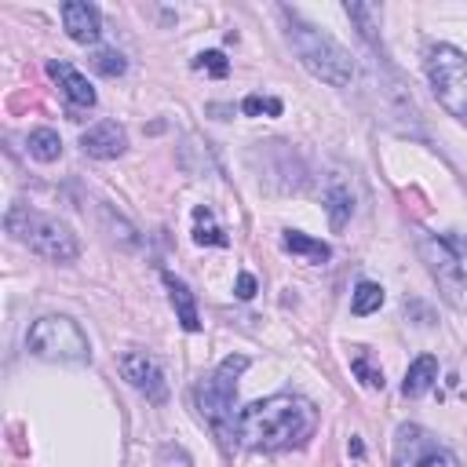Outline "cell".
<instances>
[{"instance_id": "obj_1", "label": "cell", "mask_w": 467, "mask_h": 467, "mask_svg": "<svg viewBox=\"0 0 467 467\" xmlns=\"http://www.w3.org/2000/svg\"><path fill=\"white\" fill-rule=\"evenodd\" d=\"M317 431V409L296 394H274L244 405L234 416V441L255 452H285L310 441Z\"/></svg>"}, {"instance_id": "obj_2", "label": "cell", "mask_w": 467, "mask_h": 467, "mask_svg": "<svg viewBox=\"0 0 467 467\" xmlns=\"http://www.w3.org/2000/svg\"><path fill=\"white\" fill-rule=\"evenodd\" d=\"M285 18H288V44L296 47L299 62H303L317 80H325V84H332V88H343V84L354 80V58H350V51H347L336 36H328L325 29L303 22V18L288 15V11H285Z\"/></svg>"}, {"instance_id": "obj_3", "label": "cell", "mask_w": 467, "mask_h": 467, "mask_svg": "<svg viewBox=\"0 0 467 467\" xmlns=\"http://www.w3.org/2000/svg\"><path fill=\"white\" fill-rule=\"evenodd\" d=\"M4 226L18 244H26L29 252H36V255H44L51 263H73L80 255L77 234L62 219L44 215V212H36L29 204H11L7 215H4Z\"/></svg>"}, {"instance_id": "obj_4", "label": "cell", "mask_w": 467, "mask_h": 467, "mask_svg": "<svg viewBox=\"0 0 467 467\" xmlns=\"http://www.w3.org/2000/svg\"><path fill=\"white\" fill-rule=\"evenodd\" d=\"M248 368L244 354H230L219 361L215 372L201 376L193 387V401L201 409V416L219 431V434H234V398H237V376Z\"/></svg>"}, {"instance_id": "obj_5", "label": "cell", "mask_w": 467, "mask_h": 467, "mask_svg": "<svg viewBox=\"0 0 467 467\" xmlns=\"http://www.w3.org/2000/svg\"><path fill=\"white\" fill-rule=\"evenodd\" d=\"M26 350L44 361H91V343L84 328L66 314L36 317L26 332Z\"/></svg>"}, {"instance_id": "obj_6", "label": "cell", "mask_w": 467, "mask_h": 467, "mask_svg": "<svg viewBox=\"0 0 467 467\" xmlns=\"http://www.w3.org/2000/svg\"><path fill=\"white\" fill-rule=\"evenodd\" d=\"M427 80L441 109L467 117V55L452 44H434L427 51Z\"/></svg>"}, {"instance_id": "obj_7", "label": "cell", "mask_w": 467, "mask_h": 467, "mask_svg": "<svg viewBox=\"0 0 467 467\" xmlns=\"http://www.w3.org/2000/svg\"><path fill=\"white\" fill-rule=\"evenodd\" d=\"M416 252H420L427 274L438 281L441 296H445L452 306H463V303H467V296H463V292H467V285H463V263L449 252L445 237H438V234H431V230H416Z\"/></svg>"}, {"instance_id": "obj_8", "label": "cell", "mask_w": 467, "mask_h": 467, "mask_svg": "<svg viewBox=\"0 0 467 467\" xmlns=\"http://www.w3.org/2000/svg\"><path fill=\"white\" fill-rule=\"evenodd\" d=\"M394 467H460L452 449L438 445L423 427L401 423L394 434Z\"/></svg>"}, {"instance_id": "obj_9", "label": "cell", "mask_w": 467, "mask_h": 467, "mask_svg": "<svg viewBox=\"0 0 467 467\" xmlns=\"http://www.w3.org/2000/svg\"><path fill=\"white\" fill-rule=\"evenodd\" d=\"M117 368H120V376H124L146 401L161 405V401L168 398V379H164L161 365H157L150 354H142V350H128V354L117 358Z\"/></svg>"}, {"instance_id": "obj_10", "label": "cell", "mask_w": 467, "mask_h": 467, "mask_svg": "<svg viewBox=\"0 0 467 467\" xmlns=\"http://www.w3.org/2000/svg\"><path fill=\"white\" fill-rule=\"evenodd\" d=\"M80 150L88 157H95V161H113V157H120L128 150V135H124V128L117 120H99L80 135Z\"/></svg>"}, {"instance_id": "obj_11", "label": "cell", "mask_w": 467, "mask_h": 467, "mask_svg": "<svg viewBox=\"0 0 467 467\" xmlns=\"http://www.w3.org/2000/svg\"><path fill=\"white\" fill-rule=\"evenodd\" d=\"M62 29H66L69 40H77V44H95L99 33H102L99 7L88 4V0H66V4H62Z\"/></svg>"}, {"instance_id": "obj_12", "label": "cell", "mask_w": 467, "mask_h": 467, "mask_svg": "<svg viewBox=\"0 0 467 467\" xmlns=\"http://www.w3.org/2000/svg\"><path fill=\"white\" fill-rule=\"evenodd\" d=\"M47 77L62 88V95L73 102V106H95V88H91V80L77 69V66H69V62H58V58H51L47 62Z\"/></svg>"}, {"instance_id": "obj_13", "label": "cell", "mask_w": 467, "mask_h": 467, "mask_svg": "<svg viewBox=\"0 0 467 467\" xmlns=\"http://www.w3.org/2000/svg\"><path fill=\"white\" fill-rule=\"evenodd\" d=\"M164 288H168V299L175 306V317L186 332H197L201 328V317H197V303H193V292L186 288V281H179L175 274H164Z\"/></svg>"}, {"instance_id": "obj_14", "label": "cell", "mask_w": 467, "mask_h": 467, "mask_svg": "<svg viewBox=\"0 0 467 467\" xmlns=\"http://www.w3.org/2000/svg\"><path fill=\"white\" fill-rule=\"evenodd\" d=\"M438 379V361L431 354H420L409 368H405V379H401V394L405 398H423Z\"/></svg>"}, {"instance_id": "obj_15", "label": "cell", "mask_w": 467, "mask_h": 467, "mask_svg": "<svg viewBox=\"0 0 467 467\" xmlns=\"http://www.w3.org/2000/svg\"><path fill=\"white\" fill-rule=\"evenodd\" d=\"M281 244H285V252L303 255V259H310V263H325V259L332 255V248H328L325 241H317V237H310V234H303V230H285V234H281Z\"/></svg>"}, {"instance_id": "obj_16", "label": "cell", "mask_w": 467, "mask_h": 467, "mask_svg": "<svg viewBox=\"0 0 467 467\" xmlns=\"http://www.w3.org/2000/svg\"><path fill=\"white\" fill-rule=\"evenodd\" d=\"M193 241L204 244V248H226V234H223V226L215 223L212 208H204V204L193 208Z\"/></svg>"}, {"instance_id": "obj_17", "label": "cell", "mask_w": 467, "mask_h": 467, "mask_svg": "<svg viewBox=\"0 0 467 467\" xmlns=\"http://www.w3.org/2000/svg\"><path fill=\"white\" fill-rule=\"evenodd\" d=\"M26 150H29L33 161L51 164V161H58V153H62V139H58V131H51V128H33L29 139H26Z\"/></svg>"}, {"instance_id": "obj_18", "label": "cell", "mask_w": 467, "mask_h": 467, "mask_svg": "<svg viewBox=\"0 0 467 467\" xmlns=\"http://www.w3.org/2000/svg\"><path fill=\"white\" fill-rule=\"evenodd\" d=\"M325 212H328V226H332V230H343L347 219H350V212H354L350 190H347V186H332V190L325 193Z\"/></svg>"}, {"instance_id": "obj_19", "label": "cell", "mask_w": 467, "mask_h": 467, "mask_svg": "<svg viewBox=\"0 0 467 467\" xmlns=\"http://www.w3.org/2000/svg\"><path fill=\"white\" fill-rule=\"evenodd\" d=\"M379 306H383V288L376 281H358V288L350 296V314L354 317H365V314H372Z\"/></svg>"}, {"instance_id": "obj_20", "label": "cell", "mask_w": 467, "mask_h": 467, "mask_svg": "<svg viewBox=\"0 0 467 467\" xmlns=\"http://www.w3.org/2000/svg\"><path fill=\"white\" fill-rule=\"evenodd\" d=\"M350 372L368 387V390H383V368H376L372 361H368V350L365 347H354V354H350Z\"/></svg>"}, {"instance_id": "obj_21", "label": "cell", "mask_w": 467, "mask_h": 467, "mask_svg": "<svg viewBox=\"0 0 467 467\" xmlns=\"http://www.w3.org/2000/svg\"><path fill=\"white\" fill-rule=\"evenodd\" d=\"M343 11H347V18H354V22H358L361 36L372 44V33H376V22H379V11H376L372 4H347Z\"/></svg>"}, {"instance_id": "obj_22", "label": "cell", "mask_w": 467, "mask_h": 467, "mask_svg": "<svg viewBox=\"0 0 467 467\" xmlns=\"http://www.w3.org/2000/svg\"><path fill=\"white\" fill-rule=\"evenodd\" d=\"M91 69H95V73H102V77H120V73L128 69V62H124V55H120V51L102 47V51H95V55H91Z\"/></svg>"}, {"instance_id": "obj_23", "label": "cell", "mask_w": 467, "mask_h": 467, "mask_svg": "<svg viewBox=\"0 0 467 467\" xmlns=\"http://www.w3.org/2000/svg\"><path fill=\"white\" fill-rule=\"evenodd\" d=\"M193 66H197V69H208L212 77H226V73H230V62H226L223 51H201V55L193 58Z\"/></svg>"}, {"instance_id": "obj_24", "label": "cell", "mask_w": 467, "mask_h": 467, "mask_svg": "<svg viewBox=\"0 0 467 467\" xmlns=\"http://www.w3.org/2000/svg\"><path fill=\"white\" fill-rule=\"evenodd\" d=\"M241 109H244L248 117H255V113H270V117H277V113H281V102H277V99H263V95H248V99L241 102Z\"/></svg>"}, {"instance_id": "obj_25", "label": "cell", "mask_w": 467, "mask_h": 467, "mask_svg": "<svg viewBox=\"0 0 467 467\" xmlns=\"http://www.w3.org/2000/svg\"><path fill=\"white\" fill-rule=\"evenodd\" d=\"M255 288H259V285H255V277H252V274H241L234 292H237V299H252V296H255Z\"/></svg>"}]
</instances>
